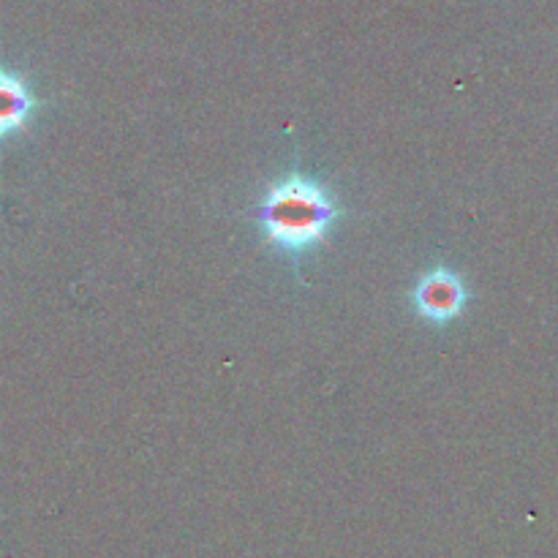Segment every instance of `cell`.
I'll return each mask as SVG.
<instances>
[{
	"label": "cell",
	"instance_id": "obj_1",
	"mask_svg": "<svg viewBox=\"0 0 558 558\" xmlns=\"http://www.w3.org/2000/svg\"><path fill=\"white\" fill-rule=\"evenodd\" d=\"M336 221L338 205L330 189L298 172L272 183L259 205V223L267 240L289 254H305L325 243Z\"/></svg>",
	"mask_w": 558,
	"mask_h": 558
},
{
	"label": "cell",
	"instance_id": "obj_3",
	"mask_svg": "<svg viewBox=\"0 0 558 558\" xmlns=\"http://www.w3.org/2000/svg\"><path fill=\"white\" fill-rule=\"evenodd\" d=\"M36 98L25 80L11 71H0V136H9L25 125L31 118Z\"/></svg>",
	"mask_w": 558,
	"mask_h": 558
},
{
	"label": "cell",
	"instance_id": "obj_2",
	"mask_svg": "<svg viewBox=\"0 0 558 558\" xmlns=\"http://www.w3.org/2000/svg\"><path fill=\"white\" fill-rule=\"evenodd\" d=\"M469 303L466 283L447 267H436L434 272L420 278L417 289H414V308L423 319L436 322V325H447V322L458 319Z\"/></svg>",
	"mask_w": 558,
	"mask_h": 558
}]
</instances>
